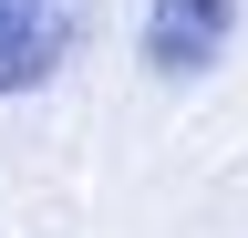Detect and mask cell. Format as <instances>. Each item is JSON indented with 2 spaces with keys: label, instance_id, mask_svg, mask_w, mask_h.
<instances>
[{
  "label": "cell",
  "instance_id": "cell-1",
  "mask_svg": "<svg viewBox=\"0 0 248 238\" xmlns=\"http://www.w3.org/2000/svg\"><path fill=\"white\" fill-rule=\"evenodd\" d=\"M93 0H0V94H42L83 52Z\"/></svg>",
  "mask_w": 248,
  "mask_h": 238
},
{
  "label": "cell",
  "instance_id": "cell-2",
  "mask_svg": "<svg viewBox=\"0 0 248 238\" xmlns=\"http://www.w3.org/2000/svg\"><path fill=\"white\" fill-rule=\"evenodd\" d=\"M228 32H238V0H145V63L166 83L207 73L228 52Z\"/></svg>",
  "mask_w": 248,
  "mask_h": 238
}]
</instances>
